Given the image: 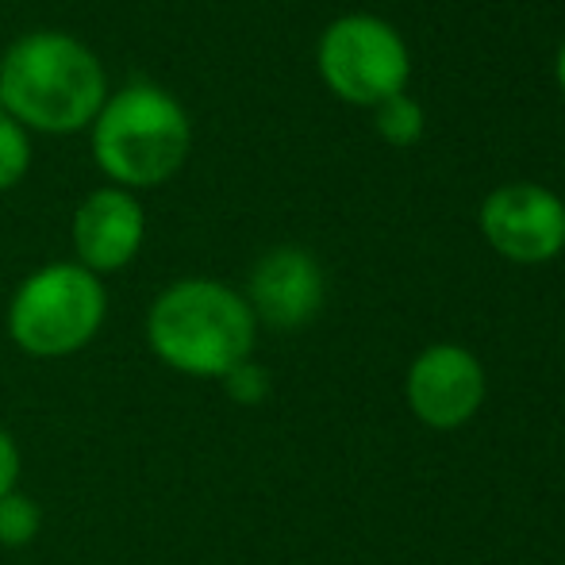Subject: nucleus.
I'll list each match as a JSON object with an SVG mask.
<instances>
[{"label":"nucleus","instance_id":"nucleus-14","mask_svg":"<svg viewBox=\"0 0 565 565\" xmlns=\"http://www.w3.org/2000/svg\"><path fill=\"white\" fill-rule=\"evenodd\" d=\"M20 473H23V454L20 443L12 439L8 427H0V497L20 489Z\"/></svg>","mask_w":565,"mask_h":565},{"label":"nucleus","instance_id":"nucleus-1","mask_svg":"<svg viewBox=\"0 0 565 565\" xmlns=\"http://www.w3.org/2000/svg\"><path fill=\"white\" fill-rule=\"evenodd\" d=\"M108 93L100 54L66 31H28L0 54V113L35 135L89 131Z\"/></svg>","mask_w":565,"mask_h":565},{"label":"nucleus","instance_id":"nucleus-10","mask_svg":"<svg viewBox=\"0 0 565 565\" xmlns=\"http://www.w3.org/2000/svg\"><path fill=\"white\" fill-rule=\"evenodd\" d=\"M373 131L388 147H412L424 135V105L416 97H408V93H396V97L381 100L373 108Z\"/></svg>","mask_w":565,"mask_h":565},{"label":"nucleus","instance_id":"nucleus-6","mask_svg":"<svg viewBox=\"0 0 565 565\" xmlns=\"http://www.w3.org/2000/svg\"><path fill=\"white\" fill-rule=\"evenodd\" d=\"M481 235L515 266H543L565 250V201L535 181L492 189L477 212Z\"/></svg>","mask_w":565,"mask_h":565},{"label":"nucleus","instance_id":"nucleus-12","mask_svg":"<svg viewBox=\"0 0 565 565\" xmlns=\"http://www.w3.org/2000/svg\"><path fill=\"white\" fill-rule=\"evenodd\" d=\"M39 527H43V512L28 492L15 489L0 497V546H8V551L31 546L39 539Z\"/></svg>","mask_w":565,"mask_h":565},{"label":"nucleus","instance_id":"nucleus-3","mask_svg":"<svg viewBox=\"0 0 565 565\" xmlns=\"http://www.w3.org/2000/svg\"><path fill=\"white\" fill-rule=\"evenodd\" d=\"M89 150L108 185L127 193L158 189L178 178L193 154V116L166 85L135 77L108 93L89 124Z\"/></svg>","mask_w":565,"mask_h":565},{"label":"nucleus","instance_id":"nucleus-2","mask_svg":"<svg viewBox=\"0 0 565 565\" xmlns=\"http://www.w3.org/2000/svg\"><path fill=\"white\" fill-rule=\"evenodd\" d=\"M142 335L166 370L220 381L238 362L254 358L258 320L235 285L216 277H181L150 300Z\"/></svg>","mask_w":565,"mask_h":565},{"label":"nucleus","instance_id":"nucleus-9","mask_svg":"<svg viewBox=\"0 0 565 565\" xmlns=\"http://www.w3.org/2000/svg\"><path fill=\"white\" fill-rule=\"evenodd\" d=\"M70 238H74V262L89 274L108 277L127 269L147 243V209L139 193H127L119 185L85 193L70 220Z\"/></svg>","mask_w":565,"mask_h":565},{"label":"nucleus","instance_id":"nucleus-11","mask_svg":"<svg viewBox=\"0 0 565 565\" xmlns=\"http://www.w3.org/2000/svg\"><path fill=\"white\" fill-rule=\"evenodd\" d=\"M35 162V147H31V131L15 124L8 113H0V193L15 189L31 173Z\"/></svg>","mask_w":565,"mask_h":565},{"label":"nucleus","instance_id":"nucleus-7","mask_svg":"<svg viewBox=\"0 0 565 565\" xmlns=\"http://www.w3.org/2000/svg\"><path fill=\"white\" fill-rule=\"evenodd\" d=\"M489 381H484L481 358L458 342H435L404 377V396H408L412 416L431 431H458L481 412Z\"/></svg>","mask_w":565,"mask_h":565},{"label":"nucleus","instance_id":"nucleus-15","mask_svg":"<svg viewBox=\"0 0 565 565\" xmlns=\"http://www.w3.org/2000/svg\"><path fill=\"white\" fill-rule=\"evenodd\" d=\"M554 82H558V89H562V97H565V39H562V46H558V58H554Z\"/></svg>","mask_w":565,"mask_h":565},{"label":"nucleus","instance_id":"nucleus-5","mask_svg":"<svg viewBox=\"0 0 565 565\" xmlns=\"http://www.w3.org/2000/svg\"><path fill=\"white\" fill-rule=\"evenodd\" d=\"M320 82L354 108H377L381 100L408 93L412 54L404 35L373 12H347L323 28L316 43Z\"/></svg>","mask_w":565,"mask_h":565},{"label":"nucleus","instance_id":"nucleus-8","mask_svg":"<svg viewBox=\"0 0 565 565\" xmlns=\"http://www.w3.org/2000/svg\"><path fill=\"white\" fill-rule=\"evenodd\" d=\"M243 297L258 323L274 331H300L323 312L328 277L312 250L274 246L250 266Z\"/></svg>","mask_w":565,"mask_h":565},{"label":"nucleus","instance_id":"nucleus-13","mask_svg":"<svg viewBox=\"0 0 565 565\" xmlns=\"http://www.w3.org/2000/svg\"><path fill=\"white\" fill-rule=\"evenodd\" d=\"M220 385H224L227 401H235L238 408H258V404H266L269 393H274L269 370L262 362H254V358H246V362H238L231 373H224Z\"/></svg>","mask_w":565,"mask_h":565},{"label":"nucleus","instance_id":"nucleus-4","mask_svg":"<svg viewBox=\"0 0 565 565\" xmlns=\"http://www.w3.org/2000/svg\"><path fill=\"white\" fill-rule=\"evenodd\" d=\"M108 320L105 277L77 262H46L15 285L4 328L15 350L39 362L74 358L100 335Z\"/></svg>","mask_w":565,"mask_h":565}]
</instances>
